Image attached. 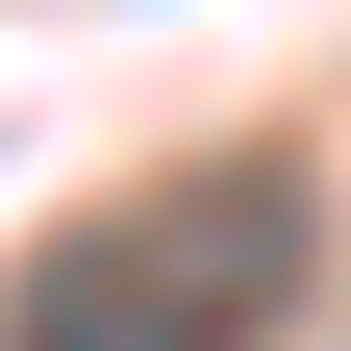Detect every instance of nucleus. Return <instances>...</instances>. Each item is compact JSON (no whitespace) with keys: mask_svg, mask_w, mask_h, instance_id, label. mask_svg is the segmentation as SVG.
I'll use <instances>...</instances> for the list:
<instances>
[{"mask_svg":"<svg viewBox=\"0 0 351 351\" xmlns=\"http://www.w3.org/2000/svg\"><path fill=\"white\" fill-rule=\"evenodd\" d=\"M276 301H326V176L301 151H201L151 201H75L0 301V351H251Z\"/></svg>","mask_w":351,"mask_h":351,"instance_id":"obj_1","label":"nucleus"}]
</instances>
